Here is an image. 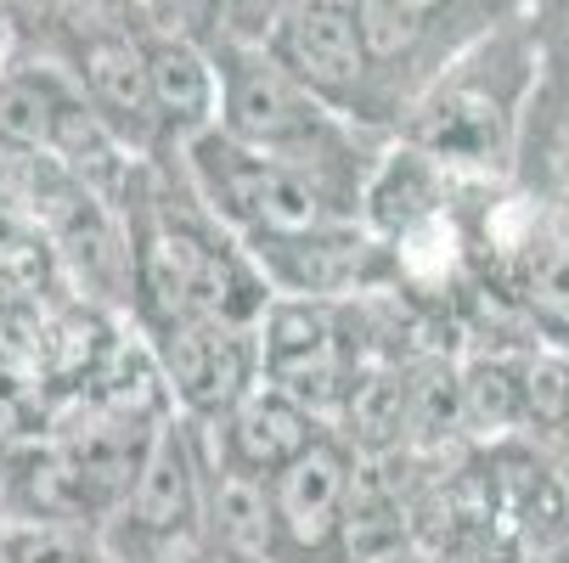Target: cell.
Instances as JSON below:
<instances>
[{
	"mask_svg": "<svg viewBox=\"0 0 569 563\" xmlns=\"http://www.w3.org/2000/svg\"><path fill=\"white\" fill-rule=\"evenodd\" d=\"M79 97H86V108L102 119V130L124 152H152L158 141H164L136 34L102 29V34H91L86 46H79Z\"/></svg>",
	"mask_w": 569,
	"mask_h": 563,
	"instance_id": "6",
	"label": "cell"
},
{
	"mask_svg": "<svg viewBox=\"0 0 569 563\" xmlns=\"http://www.w3.org/2000/svg\"><path fill=\"white\" fill-rule=\"evenodd\" d=\"M356 496V462L333 434H316L293 462H282L266 479V507H271V552L316 557L339 541L350 524Z\"/></svg>",
	"mask_w": 569,
	"mask_h": 563,
	"instance_id": "5",
	"label": "cell"
},
{
	"mask_svg": "<svg viewBox=\"0 0 569 563\" xmlns=\"http://www.w3.org/2000/svg\"><path fill=\"white\" fill-rule=\"evenodd\" d=\"M536 34H541V51H547V62L569 79V0H547L541 7V23H536Z\"/></svg>",
	"mask_w": 569,
	"mask_h": 563,
	"instance_id": "12",
	"label": "cell"
},
{
	"mask_svg": "<svg viewBox=\"0 0 569 563\" xmlns=\"http://www.w3.org/2000/svg\"><path fill=\"white\" fill-rule=\"evenodd\" d=\"M152 355L187 418L203 429L226 423V412L260 383V339L242 321H176L152 333Z\"/></svg>",
	"mask_w": 569,
	"mask_h": 563,
	"instance_id": "4",
	"label": "cell"
},
{
	"mask_svg": "<svg viewBox=\"0 0 569 563\" xmlns=\"http://www.w3.org/2000/svg\"><path fill=\"white\" fill-rule=\"evenodd\" d=\"M530 79H536L530 62H519L513 73H491V79L479 73V62H462L423 97L412 147L423 158H435V164H473V170L508 164Z\"/></svg>",
	"mask_w": 569,
	"mask_h": 563,
	"instance_id": "2",
	"label": "cell"
},
{
	"mask_svg": "<svg viewBox=\"0 0 569 563\" xmlns=\"http://www.w3.org/2000/svg\"><path fill=\"white\" fill-rule=\"evenodd\" d=\"M508 170L530 203L569 209V79L552 62H541V73L525 91L513 147H508Z\"/></svg>",
	"mask_w": 569,
	"mask_h": 563,
	"instance_id": "7",
	"label": "cell"
},
{
	"mask_svg": "<svg viewBox=\"0 0 569 563\" xmlns=\"http://www.w3.org/2000/svg\"><path fill=\"white\" fill-rule=\"evenodd\" d=\"M141 68H147V91L158 108L164 135H198L214 124L220 113V73H214V51L164 29H141Z\"/></svg>",
	"mask_w": 569,
	"mask_h": 563,
	"instance_id": "8",
	"label": "cell"
},
{
	"mask_svg": "<svg viewBox=\"0 0 569 563\" xmlns=\"http://www.w3.org/2000/svg\"><path fill=\"white\" fill-rule=\"evenodd\" d=\"M350 12H356V34H361L367 73H372L383 62H406L423 46L440 0H350Z\"/></svg>",
	"mask_w": 569,
	"mask_h": 563,
	"instance_id": "11",
	"label": "cell"
},
{
	"mask_svg": "<svg viewBox=\"0 0 569 563\" xmlns=\"http://www.w3.org/2000/svg\"><path fill=\"white\" fill-rule=\"evenodd\" d=\"M214 429H220V456L237 462V468H249V473H260V479H271L282 462H293L321 434L310 406H299L293 394H282L271 383H254L226 412V423H214Z\"/></svg>",
	"mask_w": 569,
	"mask_h": 563,
	"instance_id": "9",
	"label": "cell"
},
{
	"mask_svg": "<svg viewBox=\"0 0 569 563\" xmlns=\"http://www.w3.org/2000/svg\"><path fill=\"white\" fill-rule=\"evenodd\" d=\"M260 51L321 108H361L367 51L350 0H282L260 29Z\"/></svg>",
	"mask_w": 569,
	"mask_h": 563,
	"instance_id": "3",
	"label": "cell"
},
{
	"mask_svg": "<svg viewBox=\"0 0 569 563\" xmlns=\"http://www.w3.org/2000/svg\"><path fill=\"white\" fill-rule=\"evenodd\" d=\"M187 175H192L198 203L237 237L242 254H254L266 243H288V237H305L321 225H339V220H356L310 175L231 141L214 124L187 135Z\"/></svg>",
	"mask_w": 569,
	"mask_h": 563,
	"instance_id": "1",
	"label": "cell"
},
{
	"mask_svg": "<svg viewBox=\"0 0 569 563\" xmlns=\"http://www.w3.org/2000/svg\"><path fill=\"white\" fill-rule=\"evenodd\" d=\"M513 277L541 328L569 333V237L563 231L530 237L525 249H513Z\"/></svg>",
	"mask_w": 569,
	"mask_h": 563,
	"instance_id": "10",
	"label": "cell"
}]
</instances>
